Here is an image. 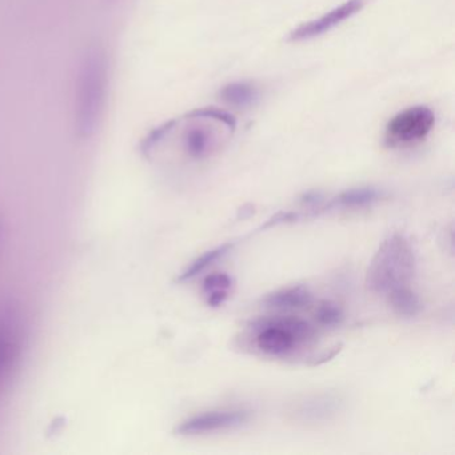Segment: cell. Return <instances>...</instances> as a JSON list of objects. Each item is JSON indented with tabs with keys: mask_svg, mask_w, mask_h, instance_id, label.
<instances>
[{
	"mask_svg": "<svg viewBox=\"0 0 455 455\" xmlns=\"http://www.w3.org/2000/svg\"><path fill=\"white\" fill-rule=\"evenodd\" d=\"M110 90V60L100 44L84 50L74 89L73 122L76 134L89 140L100 129Z\"/></svg>",
	"mask_w": 455,
	"mask_h": 455,
	"instance_id": "obj_1",
	"label": "cell"
},
{
	"mask_svg": "<svg viewBox=\"0 0 455 455\" xmlns=\"http://www.w3.org/2000/svg\"><path fill=\"white\" fill-rule=\"evenodd\" d=\"M234 132L233 116L218 110H198L166 122L150 134L177 140L186 158L202 162L218 153L230 140Z\"/></svg>",
	"mask_w": 455,
	"mask_h": 455,
	"instance_id": "obj_2",
	"label": "cell"
},
{
	"mask_svg": "<svg viewBox=\"0 0 455 455\" xmlns=\"http://www.w3.org/2000/svg\"><path fill=\"white\" fill-rule=\"evenodd\" d=\"M414 250L406 236L399 233L380 243L367 268L366 283L370 291L387 297L394 290L410 286L415 275Z\"/></svg>",
	"mask_w": 455,
	"mask_h": 455,
	"instance_id": "obj_3",
	"label": "cell"
},
{
	"mask_svg": "<svg viewBox=\"0 0 455 455\" xmlns=\"http://www.w3.org/2000/svg\"><path fill=\"white\" fill-rule=\"evenodd\" d=\"M252 345L268 358L287 359L316 339V327L294 315H278L252 324Z\"/></svg>",
	"mask_w": 455,
	"mask_h": 455,
	"instance_id": "obj_4",
	"label": "cell"
},
{
	"mask_svg": "<svg viewBox=\"0 0 455 455\" xmlns=\"http://www.w3.org/2000/svg\"><path fill=\"white\" fill-rule=\"evenodd\" d=\"M435 124L433 111L426 106H414L390 119L385 132L388 148H409L422 142Z\"/></svg>",
	"mask_w": 455,
	"mask_h": 455,
	"instance_id": "obj_5",
	"label": "cell"
},
{
	"mask_svg": "<svg viewBox=\"0 0 455 455\" xmlns=\"http://www.w3.org/2000/svg\"><path fill=\"white\" fill-rule=\"evenodd\" d=\"M251 412L244 409H220L194 415L183 420L177 427L180 435L193 436L218 431L234 430L247 425Z\"/></svg>",
	"mask_w": 455,
	"mask_h": 455,
	"instance_id": "obj_6",
	"label": "cell"
},
{
	"mask_svg": "<svg viewBox=\"0 0 455 455\" xmlns=\"http://www.w3.org/2000/svg\"><path fill=\"white\" fill-rule=\"evenodd\" d=\"M22 323L12 306L0 307V388L9 379L22 351Z\"/></svg>",
	"mask_w": 455,
	"mask_h": 455,
	"instance_id": "obj_7",
	"label": "cell"
},
{
	"mask_svg": "<svg viewBox=\"0 0 455 455\" xmlns=\"http://www.w3.org/2000/svg\"><path fill=\"white\" fill-rule=\"evenodd\" d=\"M364 6V0H347L340 6L335 7L331 12H326L316 20H310L305 25L299 26L290 34L292 42L310 41L318 38L329 31L334 30L338 26L342 25L345 20H350L354 15L358 14Z\"/></svg>",
	"mask_w": 455,
	"mask_h": 455,
	"instance_id": "obj_8",
	"label": "cell"
},
{
	"mask_svg": "<svg viewBox=\"0 0 455 455\" xmlns=\"http://www.w3.org/2000/svg\"><path fill=\"white\" fill-rule=\"evenodd\" d=\"M386 194L379 188H359L343 191L329 204H322L318 212H326L330 210H358L371 207L385 198Z\"/></svg>",
	"mask_w": 455,
	"mask_h": 455,
	"instance_id": "obj_9",
	"label": "cell"
},
{
	"mask_svg": "<svg viewBox=\"0 0 455 455\" xmlns=\"http://www.w3.org/2000/svg\"><path fill=\"white\" fill-rule=\"evenodd\" d=\"M339 404V398L337 396L331 394H319L300 402L295 407V417L303 422H323L337 414Z\"/></svg>",
	"mask_w": 455,
	"mask_h": 455,
	"instance_id": "obj_10",
	"label": "cell"
},
{
	"mask_svg": "<svg viewBox=\"0 0 455 455\" xmlns=\"http://www.w3.org/2000/svg\"><path fill=\"white\" fill-rule=\"evenodd\" d=\"M313 303V292L305 286L284 287L271 292L263 299L265 307L279 311L302 310L310 307Z\"/></svg>",
	"mask_w": 455,
	"mask_h": 455,
	"instance_id": "obj_11",
	"label": "cell"
},
{
	"mask_svg": "<svg viewBox=\"0 0 455 455\" xmlns=\"http://www.w3.org/2000/svg\"><path fill=\"white\" fill-rule=\"evenodd\" d=\"M385 298L394 313L398 314L399 316H404V318L417 316L423 310L422 300L411 289V286L394 290Z\"/></svg>",
	"mask_w": 455,
	"mask_h": 455,
	"instance_id": "obj_12",
	"label": "cell"
},
{
	"mask_svg": "<svg viewBox=\"0 0 455 455\" xmlns=\"http://www.w3.org/2000/svg\"><path fill=\"white\" fill-rule=\"evenodd\" d=\"M233 279L226 273H214L207 275L202 284V291L206 298L207 305L212 307H220L225 305L230 297Z\"/></svg>",
	"mask_w": 455,
	"mask_h": 455,
	"instance_id": "obj_13",
	"label": "cell"
},
{
	"mask_svg": "<svg viewBox=\"0 0 455 455\" xmlns=\"http://www.w3.org/2000/svg\"><path fill=\"white\" fill-rule=\"evenodd\" d=\"M235 247V242H228V243L220 244V246L214 247L212 250L202 254L201 257L196 258L182 274H180L178 282L190 281L196 278L199 274L204 273L210 266L214 265L217 260L222 259L223 257L228 254L231 250Z\"/></svg>",
	"mask_w": 455,
	"mask_h": 455,
	"instance_id": "obj_14",
	"label": "cell"
},
{
	"mask_svg": "<svg viewBox=\"0 0 455 455\" xmlns=\"http://www.w3.org/2000/svg\"><path fill=\"white\" fill-rule=\"evenodd\" d=\"M220 97L228 105L235 108H247L254 105L255 100L259 98V92L254 84L247 82H236V84H228L220 92Z\"/></svg>",
	"mask_w": 455,
	"mask_h": 455,
	"instance_id": "obj_15",
	"label": "cell"
},
{
	"mask_svg": "<svg viewBox=\"0 0 455 455\" xmlns=\"http://www.w3.org/2000/svg\"><path fill=\"white\" fill-rule=\"evenodd\" d=\"M316 326L323 329H337L345 322V310L334 300H321L314 310Z\"/></svg>",
	"mask_w": 455,
	"mask_h": 455,
	"instance_id": "obj_16",
	"label": "cell"
},
{
	"mask_svg": "<svg viewBox=\"0 0 455 455\" xmlns=\"http://www.w3.org/2000/svg\"><path fill=\"white\" fill-rule=\"evenodd\" d=\"M0 238H2V222H0Z\"/></svg>",
	"mask_w": 455,
	"mask_h": 455,
	"instance_id": "obj_17",
	"label": "cell"
},
{
	"mask_svg": "<svg viewBox=\"0 0 455 455\" xmlns=\"http://www.w3.org/2000/svg\"><path fill=\"white\" fill-rule=\"evenodd\" d=\"M110 2H113V0H110Z\"/></svg>",
	"mask_w": 455,
	"mask_h": 455,
	"instance_id": "obj_18",
	"label": "cell"
}]
</instances>
